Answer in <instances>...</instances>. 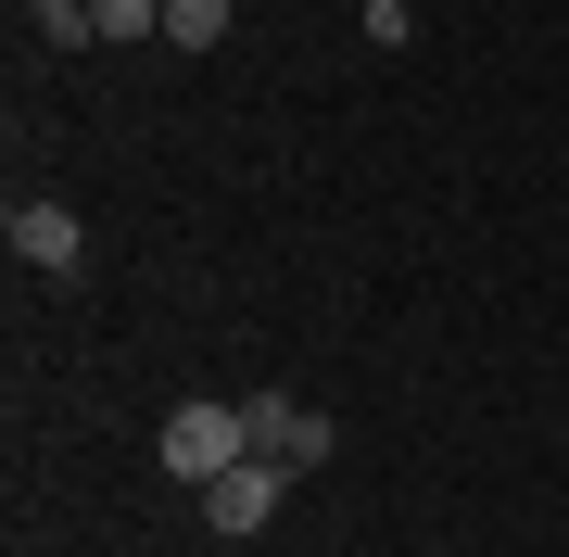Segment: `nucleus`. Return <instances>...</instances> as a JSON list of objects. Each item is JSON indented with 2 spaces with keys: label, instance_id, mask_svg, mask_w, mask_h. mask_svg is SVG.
<instances>
[{
  "label": "nucleus",
  "instance_id": "obj_5",
  "mask_svg": "<svg viewBox=\"0 0 569 557\" xmlns=\"http://www.w3.org/2000/svg\"><path fill=\"white\" fill-rule=\"evenodd\" d=\"M228 39V0H164V51H216Z\"/></svg>",
  "mask_w": 569,
  "mask_h": 557
},
{
  "label": "nucleus",
  "instance_id": "obj_2",
  "mask_svg": "<svg viewBox=\"0 0 569 557\" xmlns=\"http://www.w3.org/2000/svg\"><path fill=\"white\" fill-rule=\"evenodd\" d=\"M0 241H13V267H39V279H77V267H89V228H77V203H39V190L0 216Z\"/></svg>",
  "mask_w": 569,
  "mask_h": 557
},
{
  "label": "nucleus",
  "instance_id": "obj_6",
  "mask_svg": "<svg viewBox=\"0 0 569 557\" xmlns=\"http://www.w3.org/2000/svg\"><path fill=\"white\" fill-rule=\"evenodd\" d=\"M39 39L77 51V39H102V13H89V0H39Z\"/></svg>",
  "mask_w": 569,
  "mask_h": 557
},
{
  "label": "nucleus",
  "instance_id": "obj_3",
  "mask_svg": "<svg viewBox=\"0 0 569 557\" xmlns=\"http://www.w3.org/2000/svg\"><path fill=\"white\" fill-rule=\"evenodd\" d=\"M291 481H305V469H279V456H241L228 481H203V519H216L228 545H253L266 519H279V495H291Z\"/></svg>",
  "mask_w": 569,
  "mask_h": 557
},
{
  "label": "nucleus",
  "instance_id": "obj_7",
  "mask_svg": "<svg viewBox=\"0 0 569 557\" xmlns=\"http://www.w3.org/2000/svg\"><path fill=\"white\" fill-rule=\"evenodd\" d=\"M418 39V13H406V0H367V51H406Z\"/></svg>",
  "mask_w": 569,
  "mask_h": 557
},
{
  "label": "nucleus",
  "instance_id": "obj_1",
  "mask_svg": "<svg viewBox=\"0 0 569 557\" xmlns=\"http://www.w3.org/2000/svg\"><path fill=\"white\" fill-rule=\"evenodd\" d=\"M152 456H164L178 481H228V469L253 456V406H216V392H203V406H164Z\"/></svg>",
  "mask_w": 569,
  "mask_h": 557
},
{
  "label": "nucleus",
  "instance_id": "obj_4",
  "mask_svg": "<svg viewBox=\"0 0 569 557\" xmlns=\"http://www.w3.org/2000/svg\"><path fill=\"white\" fill-rule=\"evenodd\" d=\"M241 406H253V456H279V469H329L342 431H329L317 406H291V392H241Z\"/></svg>",
  "mask_w": 569,
  "mask_h": 557
}]
</instances>
